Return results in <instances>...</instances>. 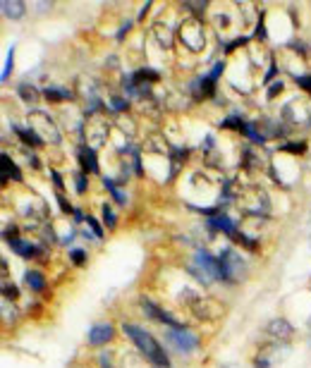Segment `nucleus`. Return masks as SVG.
<instances>
[{"label":"nucleus","mask_w":311,"mask_h":368,"mask_svg":"<svg viewBox=\"0 0 311 368\" xmlns=\"http://www.w3.org/2000/svg\"><path fill=\"white\" fill-rule=\"evenodd\" d=\"M86 222H89V227H91V230H93V234H96V239H103V227H101V225H98V220H96V218H91V215H89V218H86Z\"/></svg>","instance_id":"obj_27"},{"label":"nucleus","mask_w":311,"mask_h":368,"mask_svg":"<svg viewBox=\"0 0 311 368\" xmlns=\"http://www.w3.org/2000/svg\"><path fill=\"white\" fill-rule=\"evenodd\" d=\"M55 201H58V206H60V211H63L65 215H74V208H72V203L67 201V199H65L63 194H58V196H55Z\"/></svg>","instance_id":"obj_21"},{"label":"nucleus","mask_w":311,"mask_h":368,"mask_svg":"<svg viewBox=\"0 0 311 368\" xmlns=\"http://www.w3.org/2000/svg\"><path fill=\"white\" fill-rule=\"evenodd\" d=\"M309 325H311V318H309Z\"/></svg>","instance_id":"obj_42"},{"label":"nucleus","mask_w":311,"mask_h":368,"mask_svg":"<svg viewBox=\"0 0 311 368\" xmlns=\"http://www.w3.org/2000/svg\"><path fill=\"white\" fill-rule=\"evenodd\" d=\"M283 151H287V153H304V151H306V144H304V141H292V144H285Z\"/></svg>","instance_id":"obj_23"},{"label":"nucleus","mask_w":311,"mask_h":368,"mask_svg":"<svg viewBox=\"0 0 311 368\" xmlns=\"http://www.w3.org/2000/svg\"><path fill=\"white\" fill-rule=\"evenodd\" d=\"M17 93H19V98L27 103V105H36V103H38V96H41V93H38L36 89H34L31 84H27V82L19 84V86H17Z\"/></svg>","instance_id":"obj_14"},{"label":"nucleus","mask_w":311,"mask_h":368,"mask_svg":"<svg viewBox=\"0 0 311 368\" xmlns=\"http://www.w3.org/2000/svg\"><path fill=\"white\" fill-rule=\"evenodd\" d=\"M8 244H10V249L22 258H34V256H38V254H43L41 249H36L34 244H29V241H24V239H12V241H8Z\"/></svg>","instance_id":"obj_9"},{"label":"nucleus","mask_w":311,"mask_h":368,"mask_svg":"<svg viewBox=\"0 0 311 368\" xmlns=\"http://www.w3.org/2000/svg\"><path fill=\"white\" fill-rule=\"evenodd\" d=\"M3 294H5V299H12V301H15V299H17L19 296V289L15 285H10V282H3Z\"/></svg>","instance_id":"obj_24"},{"label":"nucleus","mask_w":311,"mask_h":368,"mask_svg":"<svg viewBox=\"0 0 311 368\" xmlns=\"http://www.w3.org/2000/svg\"><path fill=\"white\" fill-rule=\"evenodd\" d=\"M266 332L273 337V340H290L292 337V325L285 321V318H273V321L266 325Z\"/></svg>","instance_id":"obj_6"},{"label":"nucleus","mask_w":311,"mask_h":368,"mask_svg":"<svg viewBox=\"0 0 311 368\" xmlns=\"http://www.w3.org/2000/svg\"><path fill=\"white\" fill-rule=\"evenodd\" d=\"M258 38H266V29H264V15H261V19H258V24H256V31H254Z\"/></svg>","instance_id":"obj_34"},{"label":"nucleus","mask_w":311,"mask_h":368,"mask_svg":"<svg viewBox=\"0 0 311 368\" xmlns=\"http://www.w3.org/2000/svg\"><path fill=\"white\" fill-rule=\"evenodd\" d=\"M103 187H106V189L113 194V201H115V203H120V206H125V203H127V194L120 192L118 184H115V179H110V177H103Z\"/></svg>","instance_id":"obj_16"},{"label":"nucleus","mask_w":311,"mask_h":368,"mask_svg":"<svg viewBox=\"0 0 311 368\" xmlns=\"http://www.w3.org/2000/svg\"><path fill=\"white\" fill-rule=\"evenodd\" d=\"M79 163H82V172H93L98 175V160H96V151L89 146H82L79 148Z\"/></svg>","instance_id":"obj_7"},{"label":"nucleus","mask_w":311,"mask_h":368,"mask_svg":"<svg viewBox=\"0 0 311 368\" xmlns=\"http://www.w3.org/2000/svg\"><path fill=\"white\" fill-rule=\"evenodd\" d=\"M244 43H247V38H244V36L235 38V41H232V43L228 46V53H232V50H237V48H239V46H244Z\"/></svg>","instance_id":"obj_31"},{"label":"nucleus","mask_w":311,"mask_h":368,"mask_svg":"<svg viewBox=\"0 0 311 368\" xmlns=\"http://www.w3.org/2000/svg\"><path fill=\"white\" fill-rule=\"evenodd\" d=\"M244 134H247V137L251 139L254 144H264V141H266V137H264V134H258V132H256V125H251V122H247V127H244Z\"/></svg>","instance_id":"obj_19"},{"label":"nucleus","mask_w":311,"mask_h":368,"mask_svg":"<svg viewBox=\"0 0 311 368\" xmlns=\"http://www.w3.org/2000/svg\"><path fill=\"white\" fill-rule=\"evenodd\" d=\"M70 258H72L74 266H84V263H86V251H82V249H72V251H70Z\"/></svg>","instance_id":"obj_22"},{"label":"nucleus","mask_w":311,"mask_h":368,"mask_svg":"<svg viewBox=\"0 0 311 368\" xmlns=\"http://www.w3.org/2000/svg\"><path fill=\"white\" fill-rule=\"evenodd\" d=\"M271 366V363H268V359H266V356H258L256 361H254V368H268Z\"/></svg>","instance_id":"obj_36"},{"label":"nucleus","mask_w":311,"mask_h":368,"mask_svg":"<svg viewBox=\"0 0 311 368\" xmlns=\"http://www.w3.org/2000/svg\"><path fill=\"white\" fill-rule=\"evenodd\" d=\"M220 127H223V129H239V132H244L247 122H242V117H237V115H232V117H225V120L220 122Z\"/></svg>","instance_id":"obj_17"},{"label":"nucleus","mask_w":311,"mask_h":368,"mask_svg":"<svg viewBox=\"0 0 311 368\" xmlns=\"http://www.w3.org/2000/svg\"><path fill=\"white\" fill-rule=\"evenodd\" d=\"M74 187H77V194H86V172H77L74 177Z\"/></svg>","instance_id":"obj_26"},{"label":"nucleus","mask_w":311,"mask_h":368,"mask_svg":"<svg viewBox=\"0 0 311 368\" xmlns=\"http://www.w3.org/2000/svg\"><path fill=\"white\" fill-rule=\"evenodd\" d=\"M101 213H103V222H106V227H108V230H115V213H113V208H110L108 203H103Z\"/></svg>","instance_id":"obj_18"},{"label":"nucleus","mask_w":311,"mask_h":368,"mask_svg":"<svg viewBox=\"0 0 311 368\" xmlns=\"http://www.w3.org/2000/svg\"><path fill=\"white\" fill-rule=\"evenodd\" d=\"M122 332L127 335L129 340L134 342L139 347V351L146 356L151 363H156L158 368H170V359H168V354H165V349L156 342V337L151 335V332L141 330L139 325H134V323H125L122 325Z\"/></svg>","instance_id":"obj_1"},{"label":"nucleus","mask_w":311,"mask_h":368,"mask_svg":"<svg viewBox=\"0 0 311 368\" xmlns=\"http://www.w3.org/2000/svg\"><path fill=\"white\" fill-rule=\"evenodd\" d=\"M24 282H27V287L31 292H43L46 289V277H43V273H38V270H27Z\"/></svg>","instance_id":"obj_13"},{"label":"nucleus","mask_w":311,"mask_h":368,"mask_svg":"<svg viewBox=\"0 0 311 368\" xmlns=\"http://www.w3.org/2000/svg\"><path fill=\"white\" fill-rule=\"evenodd\" d=\"M110 103H113V108H115V110H127L129 108V103L125 101V98H122V96H113V98H110Z\"/></svg>","instance_id":"obj_28"},{"label":"nucleus","mask_w":311,"mask_h":368,"mask_svg":"<svg viewBox=\"0 0 311 368\" xmlns=\"http://www.w3.org/2000/svg\"><path fill=\"white\" fill-rule=\"evenodd\" d=\"M24 3L22 0H15V3H10V0H3V12H5V17H12V19H19L24 17Z\"/></svg>","instance_id":"obj_15"},{"label":"nucleus","mask_w":311,"mask_h":368,"mask_svg":"<svg viewBox=\"0 0 311 368\" xmlns=\"http://www.w3.org/2000/svg\"><path fill=\"white\" fill-rule=\"evenodd\" d=\"M43 98L50 103H63V101H70V98H72V91L60 89V86H46V89H43Z\"/></svg>","instance_id":"obj_12"},{"label":"nucleus","mask_w":311,"mask_h":368,"mask_svg":"<svg viewBox=\"0 0 311 368\" xmlns=\"http://www.w3.org/2000/svg\"><path fill=\"white\" fill-rule=\"evenodd\" d=\"M283 86H285L283 79H278V82H273V84H271V89H268V93H266V98H268V101H273L275 96H278V93L283 91Z\"/></svg>","instance_id":"obj_25"},{"label":"nucleus","mask_w":311,"mask_h":368,"mask_svg":"<svg viewBox=\"0 0 311 368\" xmlns=\"http://www.w3.org/2000/svg\"><path fill=\"white\" fill-rule=\"evenodd\" d=\"M297 86H302L304 91H311V74H302V77H294Z\"/></svg>","instance_id":"obj_29"},{"label":"nucleus","mask_w":311,"mask_h":368,"mask_svg":"<svg viewBox=\"0 0 311 368\" xmlns=\"http://www.w3.org/2000/svg\"><path fill=\"white\" fill-rule=\"evenodd\" d=\"M139 306L144 309V313H146V316H151L153 321L163 323V325H168V328H184V325L177 321V318H173V316H170L168 311H163V309H158L153 301H148L146 296H141V299H139Z\"/></svg>","instance_id":"obj_4"},{"label":"nucleus","mask_w":311,"mask_h":368,"mask_svg":"<svg viewBox=\"0 0 311 368\" xmlns=\"http://www.w3.org/2000/svg\"><path fill=\"white\" fill-rule=\"evenodd\" d=\"M309 347H311V337H309Z\"/></svg>","instance_id":"obj_41"},{"label":"nucleus","mask_w":311,"mask_h":368,"mask_svg":"<svg viewBox=\"0 0 311 368\" xmlns=\"http://www.w3.org/2000/svg\"><path fill=\"white\" fill-rule=\"evenodd\" d=\"M165 335H168L170 344L177 351H182V354H192L194 349H199V337L192 330H187V328H168Z\"/></svg>","instance_id":"obj_2"},{"label":"nucleus","mask_w":311,"mask_h":368,"mask_svg":"<svg viewBox=\"0 0 311 368\" xmlns=\"http://www.w3.org/2000/svg\"><path fill=\"white\" fill-rule=\"evenodd\" d=\"M113 335H115V328L110 323H96V325H91V330H89V344L91 347L108 344L113 340Z\"/></svg>","instance_id":"obj_5"},{"label":"nucleus","mask_w":311,"mask_h":368,"mask_svg":"<svg viewBox=\"0 0 311 368\" xmlns=\"http://www.w3.org/2000/svg\"><path fill=\"white\" fill-rule=\"evenodd\" d=\"M86 218H84V213L79 211V208H74V222H84Z\"/></svg>","instance_id":"obj_38"},{"label":"nucleus","mask_w":311,"mask_h":368,"mask_svg":"<svg viewBox=\"0 0 311 368\" xmlns=\"http://www.w3.org/2000/svg\"><path fill=\"white\" fill-rule=\"evenodd\" d=\"M29 165H34V167H41V163H38V158H36V156H31V158H29Z\"/></svg>","instance_id":"obj_40"},{"label":"nucleus","mask_w":311,"mask_h":368,"mask_svg":"<svg viewBox=\"0 0 311 368\" xmlns=\"http://www.w3.org/2000/svg\"><path fill=\"white\" fill-rule=\"evenodd\" d=\"M12 129L17 132V137L22 139L27 146H43V144H46V141H43V137H41V134H38L34 127H27V129H24V127H17V125H15Z\"/></svg>","instance_id":"obj_10"},{"label":"nucleus","mask_w":311,"mask_h":368,"mask_svg":"<svg viewBox=\"0 0 311 368\" xmlns=\"http://www.w3.org/2000/svg\"><path fill=\"white\" fill-rule=\"evenodd\" d=\"M60 241H63V244H72V241H74V232H70V234H65V237H63Z\"/></svg>","instance_id":"obj_39"},{"label":"nucleus","mask_w":311,"mask_h":368,"mask_svg":"<svg viewBox=\"0 0 311 368\" xmlns=\"http://www.w3.org/2000/svg\"><path fill=\"white\" fill-rule=\"evenodd\" d=\"M180 38H182V43L189 50H201L203 46V29L199 27V22L196 19H189V22H184L182 29H180Z\"/></svg>","instance_id":"obj_3"},{"label":"nucleus","mask_w":311,"mask_h":368,"mask_svg":"<svg viewBox=\"0 0 311 368\" xmlns=\"http://www.w3.org/2000/svg\"><path fill=\"white\" fill-rule=\"evenodd\" d=\"M129 29H132V22H125V24H122V29L118 31V41H122V38H125V34H127Z\"/></svg>","instance_id":"obj_35"},{"label":"nucleus","mask_w":311,"mask_h":368,"mask_svg":"<svg viewBox=\"0 0 311 368\" xmlns=\"http://www.w3.org/2000/svg\"><path fill=\"white\" fill-rule=\"evenodd\" d=\"M209 225L211 227H213V230H218V232H225V234H228V237H235V234H237V225H235V222L230 220L228 215H223V213H218V215H213V218H211L209 220Z\"/></svg>","instance_id":"obj_8"},{"label":"nucleus","mask_w":311,"mask_h":368,"mask_svg":"<svg viewBox=\"0 0 311 368\" xmlns=\"http://www.w3.org/2000/svg\"><path fill=\"white\" fill-rule=\"evenodd\" d=\"M12 65H15V46L8 50V63H5V67H3V77H0L3 82H8L10 72H12Z\"/></svg>","instance_id":"obj_20"},{"label":"nucleus","mask_w":311,"mask_h":368,"mask_svg":"<svg viewBox=\"0 0 311 368\" xmlns=\"http://www.w3.org/2000/svg\"><path fill=\"white\" fill-rule=\"evenodd\" d=\"M223 70H225V63L220 60V63H216V65H213V70H211V72H209V77H211V79H213V82H218V77H220V74H223Z\"/></svg>","instance_id":"obj_30"},{"label":"nucleus","mask_w":311,"mask_h":368,"mask_svg":"<svg viewBox=\"0 0 311 368\" xmlns=\"http://www.w3.org/2000/svg\"><path fill=\"white\" fill-rule=\"evenodd\" d=\"M10 177H12L15 182H22V172H19V167L10 160L8 153H3V184H8Z\"/></svg>","instance_id":"obj_11"},{"label":"nucleus","mask_w":311,"mask_h":368,"mask_svg":"<svg viewBox=\"0 0 311 368\" xmlns=\"http://www.w3.org/2000/svg\"><path fill=\"white\" fill-rule=\"evenodd\" d=\"M184 8H194L196 15H201V10H206V3H184Z\"/></svg>","instance_id":"obj_33"},{"label":"nucleus","mask_w":311,"mask_h":368,"mask_svg":"<svg viewBox=\"0 0 311 368\" xmlns=\"http://www.w3.org/2000/svg\"><path fill=\"white\" fill-rule=\"evenodd\" d=\"M275 72H278V67H275V63H271V70H268V74H266V79H264V82H266V84L271 82V79L275 77Z\"/></svg>","instance_id":"obj_37"},{"label":"nucleus","mask_w":311,"mask_h":368,"mask_svg":"<svg viewBox=\"0 0 311 368\" xmlns=\"http://www.w3.org/2000/svg\"><path fill=\"white\" fill-rule=\"evenodd\" d=\"M50 177H53L55 187H58V189H63V187H65V182H63V175H60L58 170H50Z\"/></svg>","instance_id":"obj_32"}]
</instances>
